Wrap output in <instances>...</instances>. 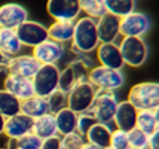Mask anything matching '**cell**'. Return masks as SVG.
Listing matches in <instances>:
<instances>
[{"instance_id": "obj_1", "label": "cell", "mask_w": 159, "mask_h": 149, "mask_svg": "<svg viewBox=\"0 0 159 149\" xmlns=\"http://www.w3.org/2000/svg\"><path fill=\"white\" fill-rule=\"evenodd\" d=\"M100 37L97 30V20L89 16H79L75 21V31L71 39V48L80 55L91 54L98 48Z\"/></svg>"}, {"instance_id": "obj_2", "label": "cell", "mask_w": 159, "mask_h": 149, "mask_svg": "<svg viewBox=\"0 0 159 149\" xmlns=\"http://www.w3.org/2000/svg\"><path fill=\"white\" fill-rule=\"evenodd\" d=\"M95 95H97V88L88 79H80L67 92V107H70L77 115L89 112Z\"/></svg>"}, {"instance_id": "obj_3", "label": "cell", "mask_w": 159, "mask_h": 149, "mask_svg": "<svg viewBox=\"0 0 159 149\" xmlns=\"http://www.w3.org/2000/svg\"><path fill=\"white\" fill-rule=\"evenodd\" d=\"M128 101L139 110H155L159 106V82H140L128 92Z\"/></svg>"}, {"instance_id": "obj_4", "label": "cell", "mask_w": 159, "mask_h": 149, "mask_svg": "<svg viewBox=\"0 0 159 149\" xmlns=\"http://www.w3.org/2000/svg\"><path fill=\"white\" fill-rule=\"evenodd\" d=\"M60 72L61 70L57 64H40L34 78L31 79L34 95L48 99L52 92H55L60 85Z\"/></svg>"}, {"instance_id": "obj_5", "label": "cell", "mask_w": 159, "mask_h": 149, "mask_svg": "<svg viewBox=\"0 0 159 149\" xmlns=\"http://www.w3.org/2000/svg\"><path fill=\"white\" fill-rule=\"evenodd\" d=\"M88 81L97 88V91H115L124 86L125 76L122 70L97 66L88 72Z\"/></svg>"}, {"instance_id": "obj_6", "label": "cell", "mask_w": 159, "mask_h": 149, "mask_svg": "<svg viewBox=\"0 0 159 149\" xmlns=\"http://www.w3.org/2000/svg\"><path fill=\"white\" fill-rule=\"evenodd\" d=\"M119 48L122 52L124 63L129 67H140L149 57V46L143 37H124Z\"/></svg>"}, {"instance_id": "obj_7", "label": "cell", "mask_w": 159, "mask_h": 149, "mask_svg": "<svg viewBox=\"0 0 159 149\" xmlns=\"http://www.w3.org/2000/svg\"><path fill=\"white\" fill-rule=\"evenodd\" d=\"M118 105L119 100L113 94V91H97L95 100L91 106L89 112L94 115L97 122L110 125V122H113V116L118 109Z\"/></svg>"}, {"instance_id": "obj_8", "label": "cell", "mask_w": 159, "mask_h": 149, "mask_svg": "<svg viewBox=\"0 0 159 149\" xmlns=\"http://www.w3.org/2000/svg\"><path fill=\"white\" fill-rule=\"evenodd\" d=\"M15 31L22 46H28V48H34L42 42H45L46 39H49L48 27L33 20H27L25 22H22L15 29Z\"/></svg>"}, {"instance_id": "obj_9", "label": "cell", "mask_w": 159, "mask_h": 149, "mask_svg": "<svg viewBox=\"0 0 159 149\" xmlns=\"http://www.w3.org/2000/svg\"><path fill=\"white\" fill-rule=\"evenodd\" d=\"M46 11L54 21L75 22L80 15L79 0H48Z\"/></svg>"}, {"instance_id": "obj_10", "label": "cell", "mask_w": 159, "mask_h": 149, "mask_svg": "<svg viewBox=\"0 0 159 149\" xmlns=\"http://www.w3.org/2000/svg\"><path fill=\"white\" fill-rule=\"evenodd\" d=\"M149 30H150V20L143 12L134 11L120 18L122 37H143Z\"/></svg>"}, {"instance_id": "obj_11", "label": "cell", "mask_w": 159, "mask_h": 149, "mask_svg": "<svg viewBox=\"0 0 159 149\" xmlns=\"http://www.w3.org/2000/svg\"><path fill=\"white\" fill-rule=\"evenodd\" d=\"M64 54H66L64 45L52 39H46L45 42L33 48V57L40 64H57Z\"/></svg>"}, {"instance_id": "obj_12", "label": "cell", "mask_w": 159, "mask_h": 149, "mask_svg": "<svg viewBox=\"0 0 159 149\" xmlns=\"http://www.w3.org/2000/svg\"><path fill=\"white\" fill-rule=\"evenodd\" d=\"M28 20V11L20 3H3L0 6V27L16 29Z\"/></svg>"}, {"instance_id": "obj_13", "label": "cell", "mask_w": 159, "mask_h": 149, "mask_svg": "<svg viewBox=\"0 0 159 149\" xmlns=\"http://www.w3.org/2000/svg\"><path fill=\"white\" fill-rule=\"evenodd\" d=\"M95 52H97L98 63L103 67H109V69H115V70H122V67L125 66L120 48H119V45L116 42L100 43L98 48L95 49Z\"/></svg>"}, {"instance_id": "obj_14", "label": "cell", "mask_w": 159, "mask_h": 149, "mask_svg": "<svg viewBox=\"0 0 159 149\" xmlns=\"http://www.w3.org/2000/svg\"><path fill=\"white\" fill-rule=\"evenodd\" d=\"M33 124H34V119L27 116V115L24 114L14 115L11 118H6L3 134H6L9 140H16V139H20L22 136L31 133L33 131Z\"/></svg>"}, {"instance_id": "obj_15", "label": "cell", "mask_w": 159, "mask_h": 149, "mask_svg": "<svg viewBox=\"0 0 159 149\" xmlns=\"http://www.w3.org/2000/svg\"><path fill=\"white\" fill-rule=\"evenodd\" d=\"M97 30L100 43L115 42L120 36V18L106 12L97 20Z\"/></svg>"}, {"instance_id": "obj_16", "label": "cell", "mask_w": 159, "mask_h": 149, "mask_svg": "<svg viewBox=\"0 0 159 149\" xmlns=\"http://www.w3.org/2000/svg\"><path fill=\"white\" fill-rule=\"evenodd\" d=\"M137 114H139V109L132 103H129L128 100L119 101L118 109H116L115 116H113V124L116 125V128L124 130V131L128 133V131H131L132 128H135Z\"/></svg>"}, {"instance_id": "obj_17", "label": "cell", "mask_w": 159, "mask_h": 149, "mask_svg": "<svg viewBox=\"0 0 159 149\" xmlns=\"http://www.w3.org/2000/svg\"><path fill=\"white\" fill-rule=\"evenodd\" d=\"M40 67V63L33 55H16L11 58V63L7 66V72L11 75L22 76L27 79H33Z\"/></svg>"}, {"instance_id": "obj_18", "label": "cell", "mask_w": 159, "mask_h": 149, "mask_svg": "<svg viewBox=\"0 0 159 149\" xmlns=\"http://www.w3.org/2000/svg\"><path fill=\"white\" fill-rule=\"evenodd\" d=\"M3 88L14 94L16 99L22 100L28 99L31 95H34V86H33V81L22 76H16V75H11L7 73V76L3 81Z\"/></svg>"}, {"instance_id": "obj_19", "label": "cell", "mask_w": 159, "mask_h": 149, "mask_svg": "<svg viewBox=\"0 0 159 149\" xmlns=\"http://www.w3.org/2000/svg\"><path fill=\"white\" fill-rule=\"evenodd\" d=\"M111 130L109 124H103V122H95L89 131L85 136V140L94 146L100 149H106L110 146V137H111Z\"/></svg>"}, {"instance_id": "obj_20", "label": "cell", "mask_w": 159, "mask_h": 149, "mask_svg": "<svg viewBox=\"0 0 159 149\" xmlns=\"http://www.w3.org/2000/svg\"><path fill=\"white\" fill-rule=\"evenodd\" d=\"M0 49L11 58L21 54L22 43L20 42L14 29H3V27L0 29Z\"/></svg>"}, {"instance_id": "obj_21", "label": "cell", "mask_w": 159, "mask_h": 149, "mask_svg": "<svg viewBox=\"0 0 159 149\" xmlns=\"http://www.w3.org/2000/svg\"><path fill=\"white\" fill-rule=\"evenodd\" d=\"M49 112L51 110H49L48 100L43 99V97L31 95V97L21 101V114L27 115L33 119L39 118V116H43V115L49 114Z\"/></svg>"}, {"instance_id": "obj_22", "label": "cell", "mask_w": 159, "mask_h": 149, "mask_svg": "<svg viewBox=\"0 0 159 149\" xmlns=\"http://www.w3.org/2000/svg\"><path fill=\"white\" fill-rule=\"evenodd\" d=\"M54 116H55L57 131L60 136H67L76 131L77 114L73 112L70 107H64L61 110H58L57 114H54Z\"/></svg>"}, {"instance_id": "obj_23", "label": "cell", "mask_w": 159, "mask_h": 149, "mask_svg": "<svg viewBox=\"0 0 159 149\" xmlns=\"http://www.w3.org/2000/svg\"><path fill=\"white\" fill-rule=\"evenodd\" d=\"M73 31H75V22L70 21H54L48 27L49 39L60 43L71 42L73 39Z\"/></svg>"}, {"instance_id": "obj_24", "label": "cell", "mask_w": 159, "mask_h": 149, "mask_svg": "<svg viewBox=\"0 0 159 149\" xmlns=\"http://www.w3.org/2000/svg\"><path fill=\"white\" fill-rule=\"evenodd\" d=\"M33 133L37 134L42 140L43 139H48V137H52V136H57L58 131H57V124H55V116L54 114H46L43 116H39L34 119V124H33Z\"/></svg>"}, {"instance_id": "obj_25", "label": "cell", "mask_w": 159, "mask_h": 149, "mask_svg": "<svg viewBox=\"0 0 159 149\" xmlns=\"http://www.w3.org/2000/svg\"><path fill=\"white\" fill-rule=\"evenodd\" d=\"M0 114L5 118H11L14 115L21 114V100L6 91L5 88L0 90Z\"/></svg>"}, {"instance_id": "obj_26", "label": "cell", "mask_w": 159, "mask_h": 149, "mask_svg": "<svg viewBox=\"0 0 159 149\" xmlns=\"http://www.w3.org/2000/svg\"><path fill=\"white\" fill-rule=\"evenodd\" d=\"M106 12L122 18L135 11V0H103Z\"/></svg>"}, {"instance_id": "obj_27", "label": "cell", "mask_w": 159, "mask_h": 149, "mask_svg": "<svg viewBox=\"0 0 159 149\" xmlns=\"http://www.w3.org/2000/svg\"><path fill=\"white\" fill-rule=\"evenodd\" d=\"M79 76V72L76 70V64H71V66H67L66 69H62L60 72V85H58V90L64 91L66 94L76 85L77 81H80Z\"/></svg>"}, {"instance_id": "obj_28", "label": "cell", "mask_w": 159, "mask_h": 149, "mask_svg": "<svg viewBox=\"0 0 159 149\" xmlns=\"http://www.w3.org/2000/svg\"><path fill=\"white\" fill-rule=\"evenodd\" d=\"M135 127L141 130L147 136H152L158 130V122L153 110H139L137 114V124Z\"/></svg>"}, {"instance_id": "obj_29", "label": "cell", "mask_w": 159, "mask_h": 149, "mask_svg": "<svg viewBox=\"0 0 159 149\" xmlns=\"http://www.w3.org/2000/svg\"><path fill=\"white\" fill-rule=\"evenodd\" d=\"M79 3H80V11L85 14V16L98 20L106 14L103 0H79Z\"/></svg>"}, {"instance_id": "obj_30", "label": "cell", "mask_w": 159, "mask_h": 149, "mask_svg": "<svg viewBox=\"0 0 159 149\" xmlns=\"http://www.w3.org/2000/svg\"><path fill=\"white\" fill-rule=\"evenodd\" d=\"M42 139L37 134H34L33 131L28 134L22 136L16 140H9V148L12 149H40Z\"/></svg>"}, {"instance_id": "obj_31", "label": "cell", "mask_w": 159, "mask_h": 149, "mask_svg": "<svg viewBox=\"0 0 159 149\" xmlns=\"http://www.w3.org/2000/svg\"><path fill=\"white\" fill-rule=\"evenodd\" d=\"M149 137L146 133H143L139 128H132L128 131V139H129V146L131 149H149Z\"/></svg>"}, {"instance_id": "obj_32", "label": "cell", "mask_w": 159, "mask_h": 149, "mask_svg": "<svg viewBox=\"0 0 159 149\" xmlns=\"http://www.w3.org/2000/svg\"><path fill=\"white\" fill-rule=\"evenodd\" d=\"M46 100H48L51 114H57L58 110L67 107V94L64 91H61V90H57L55 92H52Z\"/></svg>"}, {"instance_id": "obj_33", "label": "cell", "mask_w": 159, "mask_h": 149, "mask_svg": "<svg viewBox=\"0 0 159 149\" xmlns=\"http://www.w3.org/2000/svg\"><path fill=\"white\" fill-rule=\"evenodd\" d=\"M110 148H113V149H131V146H129V139H128V133L124 131V130L115 128V130L111 131Z\"/></svg>"}, {"instance_id": "obj_34", "label": "cell", "mask_w": 159, "mask_h": 149, "mask_svg": "<svg viewBox=\"0 0 159 149\" xmlns=\"http://www.w3.org/2000/svg\"><path fill=\"white\" fill-rule=\"evenodd\" d=\"M97 122V119L94 118V115L91 112H85V114L77 115V125H76V133L80 136H86V133L89 131V128Z\"/></svg>"}, {"instance_id": "obj_35", "label": "cell", "mask_w": 159, "mask_h": 149, "mask_svg": "<svg viewBox=\"0 0 159 149\" xmlns=\"http://www.w3.org/2000/svg\"><path fill=\"white\" fill-rule=\"evenodd\" d=\"M86 142L85 137L80 136L79 133H70L67 136H61V143L62 149H80L83 146V143Z\"/></svg>"}, {"instance_id": "obj_36", "label": "cell", "mask_w": 159, "mask_h": 149, "mask_svg": "<svg viewBox=\"0 0 159 149\" xmlns=\"http://www.w3.org/2000/svg\"><path fill=\"white\" fill-rule=\"evenodd\" d=\"M40 149H62L61 136H52L48 139H43L40 145Z\"/></svg>"}, {"instance_id": "obj_37", "label": "cell", "mask_w": 159, "mask_h": 149, "mask_svg": "<svg viewBox=\"0 0 159 149\" xmlns=\"http://www.w3.org/2000/svg\"><path fill=\"white\" fill-rule=\"evenodd\" d=\"M149 149H159V128L149 137Z\"/></svg>"}, {"instance_id": "obj_38", "label": "cell", "mask_w": 159, "mask_h": 149, "mask_svg": "<svg viewBox=\"0 0 159 149\" xmlns=\"http://www.w3.org/2000/svg\"><path fill=\"white\" fill-rule=\"evenodd\" d=\"M9 63H11V57H7L6 54L0 49V67H5V69H7Z\"/></svg>"}, {"instance_id": "obj_39", "label": "cell", "mask_w": 159, "mask_h": 149, "mask_svg": "<svg viewBox=\"0 0 159 149\" xmlns=\"http://www.w3.org/2000/svg\"><path fill=\"white\" fill-rule=\"evenodd\" d=\"M5 122H6V118L0 114V134H3V131H5Z\"/></svg>"}, {"instance_id": "obj_40", "label": "cell", "mask_w": 159, "mask_h": 149, "mask_svg": "<svg viewBox=\"0 0 159 149\" xmlns=\"http://www.w3.org/2000/svg\"><path fill=\"white\" fill-rule=\"evenodd\" d=\"M80 149H100V148H97V146H94V145H91V143H88V142H85Z\"/></svg>"}, {"instance_id": "obj_41", "label": "cell", "mask_w": 159, "mask_h": 149, "mask_svg": "<svg viewBox=\"0 0 159 149\" xmlns=\"http://www.w3.org/2000/svg\"><path fill=\"white\" fill-rule=\"evenodd\" d=\"M153 112H155V116H156V122H158V128H159V106L156 107V109H155Z\"/></svg>"}, {"instance_id": "obj_42", "label": "cell", "mask_w": 159, "mask_h": 149, "mask_svg": "<svg viewBox=\"0 0 159 149\" xmlns=\"http://www.w3.org/2000/svg\"><path fill=\"white\" fill-rule=\"evenodd\" d=\"M0 149H12V148H9V146H7V148H0Z\"/></svg>"}, {"instance_id": "obj_43", "label": "cell", "mask_w": 159, "mask_h": 149, "mask_svg": "<svg viewBox=\"0 0 159 149\" xmlns=\"http://www.w3.org/2000/svg\"><path fill=\"white\" fill-rule=\"evenodd\" d=\"M106 149H113V148H110V146H109V148H106Z\"/></svg>"}, {"instance_id": "obj_44", "label": "cell", "mask_w": 159, "mask_h": 149, "mask_svg": "<svg viewBox=\"0 0 159 149\" xmlns=\"http://www.w3.org/2000/svg\"><path fill=\"white\" fill-rule=\"evenodd\" d=\"M0 29H2V27H0Z\"/></svg>"}]
</instances>
